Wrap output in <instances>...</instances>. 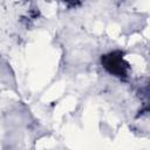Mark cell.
Returning a JSON list of instances; mask_svg holds the SVG:
<instances>
[{
	"instance_id": "cell-1",
	"label": "cell",
	"mask_w": 150,
	"mask_h": 150,
	"mask_svg": "<svg viewBox=\"0 0 150 150\" xmlns=\"http://www.w3.org/2000/svg\"><path fill=\"white\" fill-rule=\"evenodd\" d=\"M104 64H105V68L109 69V71H111V73H115L117 75L124 74L125 66H123L124 64L123 59H122V56H116L115 53L105 56Z\"/></svg>"
}]
</instances>
